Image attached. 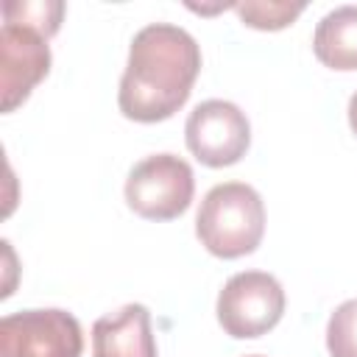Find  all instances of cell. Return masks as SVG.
Returning a JSON list of instances; mask_svg holds the SVG:
<instances>
[{
	"label": "cell",
	"instance_id": "1",
	"mask_svg": "<svg viewBox=\"0 0 357 357\" xmlns=\"http://www.w3.org/2000/svg\"><path fill=\"white\" fill-rule=\"evenodd\" d=\"M201 73V47L190 31L151 22L131 39L117 103L128 120L159 123L173 117L190 98Z\"/></svg>",
	"mask_w": 357,
	"mask_h": 357
},
{
	"label": "cell",
	"instance_id": "2",
	"mask_svg": "<svg viewBox=\"0 0 357 357\" xmlns=\"http://www.w3.org/2000/svg\"><path fill=\"white\" fill-rule=\"evenodd\" d=\"M195 234L201 245L223 259L251 254L265 234V204L251 184H215L195 215Z\"/></svg>",
	"mask_w": 357,
	"mask_h": 357
},
{
	"label": "cell",
	"instance_id": "3",
	"mask_svg": "<svg viewBox=\"0 0 357 357\" xmlns=\"http://www.w3.org/2000/svg\"><path fill=\"white\" fill-rule=\"evenodd\" d=\"M195 192L192 167L176 153H153L137 162L126 178L128 206L148 220H173L187 212Z\"/></svg>",
	"mask_w": 357,
	"mask_h": 357
},
{
	"label": "cell",
	"instance_id": "4",
	"mask_svg": "<svg viewBox=\"0 0 357 357\" xmlns=\"http://www.w3.org/2000/svg\"><path fill=\"white\" fill-rule=\"evenodd\" d=\"M81 324L67 310H20L0 321V357H81Z\"/></svg>",
	"mask_w": 357,
	"mask_h": 357
},
{
	"label": "cell",
	"instance_id": "5",
	"mask_svg": "<svg viewBox=\"0 0 357 357\" xmlns=\"http://www.w3.org/2000/svg\"><path fill=\"white\" fill-rule=\"evenodd\" d=\"M284 312V290L265 271L234 273L218 293V321L231 337H259L279 324Z\"/></svg>",
	"mask_w": 357,
	"mask_h": 357
},
{
	"label": "cell",
	"instance_id": "6",
	"mask_svg": "<svg viewBox=\"0 0 357 357\" xmlns=\"http://www.w3.org/2000/svg\"><path fill=\"white\" fill-rule=\"evenodd\" d=\"M190 153L206 167H229L240 162L251 142V126L245 112L231 100H204L198 103L184 126Z\"/></svg>",
	"mask_w": 357,
	"mask_h": 357
},
{
	"label": "cell",
	"instance_id": "7",
	"mask_svg": "<svg viewBox=\"0 0 357 357\" xmlns=\"http://www.w3.org/2000/svg\"><path fill=\"white\" fill-rule=\"evenodd\" d=\"M50 70V47L47 36L28 25L3 22L0 28V89H3V112H14L31 89Z\"/></svg>",
	"mask_w": 357,
	"mask_h": 357
},
{
	"label": "cell",
	"instance_id": "8",
	"mask_svg": "<svg viewBox=\"0 0 357 357\" xmlns=\"http://www.w3.org/2000/svg\"><path fill=\"white\" fill-rule=\"evenodd\" d=\"M92 357H156L151 312L145 304H123L92 324Z\"/></svg>",
	"mask_w": 357,
	"mask_h": 357
},
{
	"label": "cell",
	"instance_id": "9",
	"mask_svg": "<svg viewBox=\"0 0 357 357\" xmlns=\"http://www.w3.org/2000/svg\"><path fill=\"white\" fill-rule=\"evenodd\" d=\"M312 50L332 70H357V6H337L321 17Z\"/></svg>",
	"mask_w": 357,
	"mask_h": 357
},
{
	"label": "cell",
	"instance_id": "10",
	"mask_svg": "<svg viewBox=\"0 0 357 357\" xmlns=\"http://www.w3.org/2000/svg\"><path fill=\"white\" fill-rule=\"evenodd\" d=\"M3 17H6V22L28 25V28L39 31L42 36H53L61 25L64 3L61 0H6Z\"/></svg>",
	"mask_w": 357,
	"mask_h": 357
},
{
	"label": "cell",
	"instance_id": "11",
	"mask_svg": "<svg viewBox=\"0 0 357 357\" xmlns=\"http://www.w3.org/2000/svg\"><path fill=\"white\" fill-rule=\"evenodd\" d=\"M240 20L251 28H259V31H279L284 25H290L301 11H304V3H265V0H245V3H234L231 6Z\"/></svg>",
	"mask_w": 357,
	"mask_h": 357
},
{
	"label": "cell",
	"instance_id": "12",
	"mask_svg": "<svg viewBox=\"0 0 357 357\" xmlns=\"http://www.w3.org/2000/svg\"><path fill=\"white\" fill-rule=\"evenodd\" d=\"M326 349L332 357H357V298L343 301L329 315Z\"/></svg>",
	"mask_w": 357,
	"mask_h": 357
},
{
	"label": "cell",
	"instance_id": "13",
	"mask_svg": "<svg viewBox=\"0 0 357 357\" xmlns=\"http://www.w3.org/2000/svg\"><path fill=\"white\" fill-rule=\"evenodd\" d=\"M349 126H351V131L357 134V92H354L351 100H349Z\"/></svg>",
	"mask_w": 357,
	"mask_h": 357
},
{
	"label": "cell",
	"instance_id": "14",
	"mask_svg": "<svg viewBox=\"0 0 357 357\" xmlns=\"http://www.w3.org/2000/svg\"><path fill=\"white\" fill-rule=\"evenodd\" d=\"M248 357H262V354H248Z\"/></svg>",
	"mask_w": 357,
	"mask_h": 357
}]
</instances>
